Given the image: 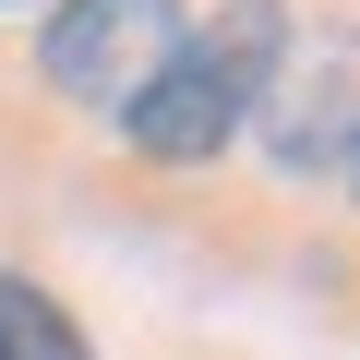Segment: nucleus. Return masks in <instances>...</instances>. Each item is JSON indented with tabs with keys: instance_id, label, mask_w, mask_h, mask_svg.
<instances>
[{
	"instance_id": "obj_4",
	"label": "nucleus",
	"mask_w": 360,
	"mask_h": 360,
	"mask_svg": "<svg viewBox=\"0 0 360 360\" xmlns=\"http://www.w3.org/2000/svg\"><path fill=\"white\" fill-rule=\"evenodd\" d=\"M0 360H96V348L37 276H0Z\"/></svg>"
},
{
	"instance_id": "obj_1",
	"label": "nucleus",
	"mask_w": 360,
	"mask_h": 360,
	"mask_svg": "<svg viewBox=\"0 0 360 360\" xmlns=\"http://www.w3.org/2000/svg\"><path fill=\"white\" fill-rule=\"evenodd\" d=\"M276 60H288V0H229L217 25L180 37V60L144 84V108H132L120 132H132L156 168H193V156H217L229 132H252Z\"/></svg>"
},
{
	"instance_id": "obj_3",
	"label": "nucleus",
	"mask_w": 360,
	"mask_h": 360,
	"mask_svg": "<svg viewBox=\"0 0 360 360\" xmlns=\"http://www.w3.org/2000/svg\"><path fill=\"white\" fill-rule=\"evenodd\" d=\"M252 120H264V144L288 168H360V37H324V49L288 37Z\"/></svg>"
},
{
	"instance_id": "obj_2",
	"label": "nucleus",
	"mask_w": 360,
	"mask_h": 360,
	"mask_svg": "<svg viewBox=\"0 0 360 360\" xmlns=\"http://www.w3.org/2000/svg\"><path fill=\"white\" fill-rule=\"evenodd\" d=\"M180 37H193V25H180V0H60L37 72H49L72 108L132 120V108H144V84L180 60Z\"/></svg>"
},
{
	"instance_id": "obj_5",
	"label": "nucleus",
	"mask_w": 360,
	"mask_h": 360,
	"mask_svg": "<svg viewBox=\"0 0 360 360\" xmlns=\"http://www.w3.org/2000/svg\"><path fill=\"white\" fill-rule=\"evenodd\" d=\"M0 13H13V0H0Z\"/></svg>"
}]
</instances>
